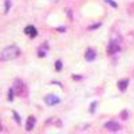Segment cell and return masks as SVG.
Masks as SVG:
<instances>
[{
	"label": "cell",
	"instance_id": "5",
	"mask_svg": "<svg viewBox=\"0 0 134 134\" xmlns=\"http://www.w3.org/2000/svg\"><path fill=\"white\" fill-rule=\"evenodd\" d=\"M35 124H36V118L34 117V115H30V117L27 118V124H26V130H27V131L32 130V129H34V126H35Z\"/></svg>",
	"mask_w": 134,
	"mask_h": 134
},
{
	"label": "cell",
	"instance_id": "14",
	"mask_svg": "<svg viewBox=\"0 0 134 134\" xmlns=\"http://www.w3.org/2000/svg\"><path fill=\"white\" fill-rule=\"evenodd\" d=\"M98 105V102H93L91 103V107H90V113H94V111H95V106Z\"/></svg>",
	"mask_w": 134,
	"mask_h": 134
},
{
	"label": "cell",
	"instance_id": "9",
	"mask_svg": "<svg viewBox=\"0 0 134 134\" xmlns=\"http://www.w3.org/2000/svg\"><path fill=\"white\" fill-rule=\"evenodd\" d=\"M21 90H23V82L19 81V79H16V81H15V86H14V91H15L16 94H21Z\"/></svg>",
	"mask_w": 134,
	"mask_h": 134
},
{
	"label": "cell",
	"instance_id": "2",
	"mask_svg": "<svg viewBox=\"0 0 134 134\" xmlns=\"http://www.w3.org/2000/svg\"><path fill=\"white\" fill-rule=\"evenodd\" d=\"M44 102H46L48 106H54V105H58L60 102V99L55 94H48L47 97H44Z\"/></svg>",
	"mask_w": 134,
	"mask_h": 134
},
{
	"label": "cell",
	"instance_id": "12",
	"mask_svg": "<svg viewBox=\"0 0 134 134\" xmlns=\"http://www.w3.org/2000/svg\"><path fill=\"white\" fill-rule=\"evenodd\" d=\"M14 88H9V91H8V100H12L14 99Z\"/></svg>",
	"mask_w": 134,
	"mask_h": 134
},
{
	"label": "cell",
	"instance_id": "4",
	"mask_svg": "<svg viewBox=\"0 0 134 134\" xmlns=\"http://www.w3.org/2000/svg\"><path fill=\"white\" fill-rule=\"evenodd\" d=\"M105 127H106L107 130H110V131H118V130L121 129L119 124H118V122H114V121L106 122V124H105Z\"/></svg>",
	"mask_w": 134,
	"mask_h": 134
},
{
	"label": "cell",
	"instance_id": "7",
	"mask_svg": "<svg viewBox=\"0 0 134 134\" xmlns=\"http://www.w3.org/2000/svg\"><path fill=\"white\" fill-rule=\"evenodd\" d=\"M95 58H97V52H95L93 48H88V50L86 51V54H85V59L88 60V62H93Z\"/></svg>",
	"mask_w": 134,
	"mask_h": 134
},
{
	"label": "cell",
	"instance_id": "8",
	"mask_svg": "<svg viewBox=\"0 0 134 134\" xmlns=\"http://www.w3.org/2000/svg\"><path fill=\"white\" fill-rule=\"evenodd\" d=\"M117 86H118V88L121 91H125L127 88V86H129V79H121V81H118Z\"/></svg>",
	"mask_w": 134,
	"mask_h": 134
},
{
	"label": "cell",
	"instance_id": "10",
	"mask_svg": "<svg viewBox=\"0 0 134 134\" xmlns=\"http://www.w3.org/2000/svg\"><path fill=\"white\" fill-rule=\"evenodd\" d=\"M9 7H11V0H5V4H4V14H7L9 11Z\"/></svg>",
	"mask_w": 134,
	"mask_h": 134
},
{
	"label": "cell",
	"instance_id": "11",
	"mask_svg": "<svg viewBox=\"0 0 134 134\" xmlns=\"http://www.w3.org/2000/svg\"><path fill=\"white\" fill-rule=\"evenodd\" d=\"M55 69H57L58 71L62 70V60H57V62H55Z\"/></svg>",
	"mask_w": 134,
	"mask_h": 134
},
{
	"label": "cell",
	"instance_id": "17",
	"mask_svg": "<svg viewBox=\"0 0 134 134\" xmlns=\"http://www.w3.org/2000/svg\"><path fill=\"white\" fill-rule=\"evenodd\" d=\"M39 57H46V52H44V51H39Z\"/></svg>",
	"mask_w": 134,
	"mask_h": 134
},
{
	"label": "cell",
	"instance_id": "16",
	"mask_svg": "<svg viewBox=\"0 0 134 134\" xmlns=\"http://www.w3.org/2000/svg\"><path fill=\"white\" fill-rule=\"evenodd\" d=\"M98 27H100V23H98V24H93V26H90L88 28H90V30H93V28H98Z\"/></svg>",
	"mask_w": 134,
	"mask_h": 134
},
{
	"label": "cell",
	"instance_id": "3",
	"mask_svg": "<svg viewBox=\"0 0 134 134\" xmlns=\"http://www.w3.org/2000/svg\"><path fill=\"white\" fill-rule=\"evenodd\" d=\"M119 43L118 42H110L109 43V47H107V54L109 55H113V54H115V52H118L119 51Z\"/></svg>",
	"mask_w": 134,
	"mask_h": 134
},
{
	"label": "cell",
	"instance_id": "1",
	"mask_svg": "<svg viewBox=\"0 0 134 134\" xmlns=\"http://www.w3.org/2000/svg\"><path fill=\"white\" fill-rule=\"evenodd\" d=\"M20 55V48L16 46H8L2 51V60H14L16 58H19Z\"/></svg>",
	"mask_w": 134,
	"mask_h": 134
},
{
	"label": "cell",
	"instance_id": "13",
	"mask_svg": "<svg viewBox=\"0 0 134 134\" xmlns=\"http://www.w3.org/2000/svg\"><path fill=\"white\" fill-rule=\"evenodd\" d=\"M105 2H106L107 4H110L111 7H114V8H117V7H118V4H117L115 2H113V0H105Z\"/></svg>",
	"mask_w": 134,
	"mask_h": 134
},
{
	"label": "cell",
	"instance_id": "15",
	"mask_svg": "<svg viewBox=\"0 0 134 134\" xmlns=\"http://www.w3.org/2000/svg\"><path fill=\"white\" fill-rule=\"evenodd\" d=\"M14 117H15V121H16L18 124H19V122H20V118H19V115H18V113H16V111H14Z\"/></svg>",
	"mask_w": 134,
	"mask_h": 134
},
{
	"label": "cell",
	"instance_id": "6",
	"mask_svg": "<svg viewBox=\"0 0 134 134\" xmlns=\"http://www.w3.org/2000/svg\"><path fill=\"white\" fill-rule=\"evenodd\" d=\"M24 34H26V35H28V36H31V38H35L38 35V31H36V28L34 27V26H27L24 28Z\"/></svg>",
	"mask_w": 134,
	"mask_h": 134
}]
</instances>
